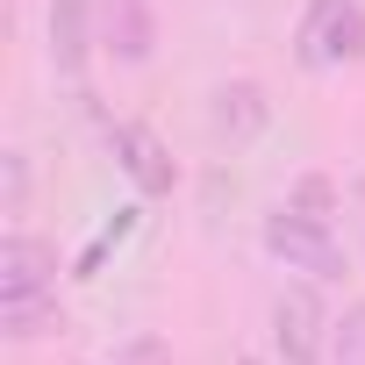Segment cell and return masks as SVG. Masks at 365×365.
<instances>
[{"mask_svg": "<svg viewBox=\"0 0 365 365\" xmlns=\"http://www.w3.org/2000/svg\"><path fill=\"white\" fill-rule=\"evenodd\" d=\"M287 208H294V215H315V222H329V215H336V179H322V172H301L294 187H287Z\"/></svg>", "mask_w": 365, "mask_h": 365, "instance_id": "30bf717a", "label": "cell"}, {"mask_svg": "<svg viewBox=\"0 0 365 365\" xmlns=\"http://www.w3.org/2000/svg\"><path fill=\"white\" fill-rule=\"evenodd\" d=\"M294 58L308 72H336L365 58V8L358 0H308V15L294 29Z\"/></svg>", "mask_w": 365, "mask_h": 365, "instance_id": "6da1fadb", "label": "cell"}, {"mask_svg": "<svg viewBox=\"0 0 365 365\" xmlns=\"http://www.w3.org/2000/svg\"><path fill=\"white\" fill-rule=\"evenodd\" d=\"M265 251L287 265V272H301V279H344V244L329 237V222H315V215H294L287 201L265 215Z\"/></svg>", "mask_w": 365, "mask_h": 365, "instance_id": "7a4b0ae2", "label": "cell"}, {"mask_svg": "<svg viewBox=\"0 0 365 365\" xmlns=\"http://www.w3.org/2000/svg\"><path fill=\"white\" fill-rule=\"evenodd\" d=\"M244 365H265V358H244Z\"/></svg>", "mask_w": 365, "mask_h": 365, "instance_id": "4fadbf2b", "label": "cell"}, {"mask_svg": "<svg viewBox=\"0 0 365 365\" xmlns=\"http://www.w3.org/2000/svg\"><path fill=\"white\" fill-rule=\"evenodd\" d=\"M101 43L93 0H51V65L58 79H86V51Z\"/></svg>", "mask_w": 365, "mask_h": 365, "instance_id": "8992f818", "label": "cell"}, {"mask_svg": "<svg viewBox=\"0 0 365 365\" xmlns=\"http://www.w3.org/2000/svg\"><path fill=\"white\" fill-rule=\"evenodd\" d=\"M58 287V251L29 230H8L0 244V294H51Z\"/></svg>", "mask_w": 365, "mask_h": 365, "instance_id": "ba28073f", "label": "cell"}, {"mask_svg": "<svg viewBox=\"0 0 365 365\" xmlns=\"http://www.w3.org/2000/svg\"><path fill=\"white\" fill-rule=\"evenodd\" d=\"M329 329H336V315L322 308L315 279H294V287L272 301V351H279L287 365H322V358H329Z\"/></svg>", "mask_w": 365, "mask_h": 365, "instance_id": "3957f363", "label": "cell"}, {"mask_svg": "<svg viewBox=\"0 0 365 365\" xmlns=\"http://www.w3.org/2000/svg\"><path fill=\"white\" fill-rule=\"evenodd\" d=\"M93 15H101V51H115L122 65H150V51H158L150 0H93Z\"/></svg>", "mask_w": 365, "mask_h": 365, "instance_id": "5b68a950", "label": "cell"}, {"mask_svg": "<svg viewBox=\"0 0 365 365\" xmlns=\"http://www.w3.org/2000/svg\"><path fill=\"white\" fill-rule=\"evenodd\" d=\"M329 358H336V365H365V301H351V308L336 315V329H329Z\"/></svg>", "mask_w": 365, "mask_h": 365, "instance_id": "8fae6325", "label": "cell"}, {"mask_svg": "<svg viewBox=\"0 0 365 365\" xmlns=\"http://www.w3.org/2000/svg\"><path fill=\"white\" fill-rule=\"evenodd\" d=\"M0 172H8V215H22V208H29V158L8 150V158H0Z\"/></svg>", "mask_w": 365, "mask_h": 365, "instance_id": "7c38bea8", "label": "cell"}, {"mask_svg": "<svg viewBox=\"0 0 365 365\" xmlns=\"http://www.w3.org/2000/svg\"><path fill=\"white\" fill-rule=\"evenodd\" d=\"M208 122H215V136H222V143H251V136H265L272 101H265V86H258V79H222V86H215Z\"/></svg>", "mask_w": 365, "mask_h": 365, "instance_id": "52a82bcc", "label": "cell"}, {"mask_svg": "<svg viewBox=\"0 0 365 365\" xmlns=\"http://www.w3.org/2000/svg\"><path fill=\"white\" fill-rule=\"evenodd\" d=\"M108 150H115V165L136 179V194H172L179 187V165H172V150L158 143V129H143V122H115L108 129Z\"/></svg>", "mask_w": 365, "mask_h": 365, "instance_id": "277c9868", "label": "cell"}, {"mask_svg": "<svg viewBox=\"0 0 365 365\" xmlns=\"http://www.w3.org/2000/svg\"><path fill=\"white\" fill-rule=\"evenodd\" d=\"M43 329H65L58 287L51 294H0V336H8V344H36Z\"/></svg>", "mask_w": 365, "mask_h": 365, "instance_id": "9c48e42d", "label": "cell"}]
</instances>
